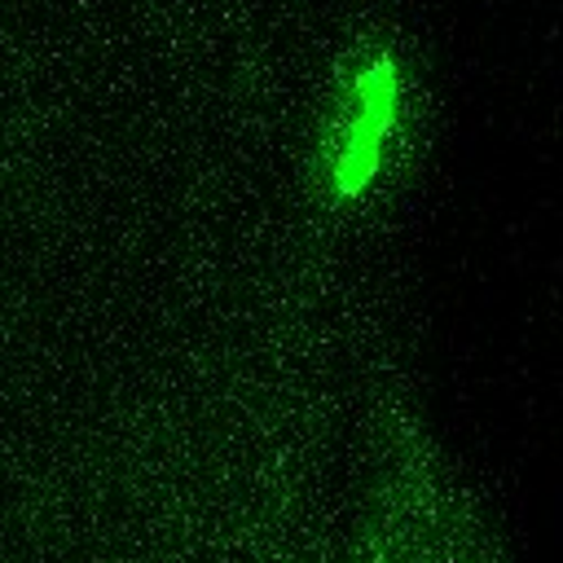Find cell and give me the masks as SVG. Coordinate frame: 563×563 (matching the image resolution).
Segmentation results:
<instances>
[{"instance_id": "obj_1", "label": "cell", "mask_w": 563, "mask_h": 563, "mask_svg": "<svg viewBox=\"0 0 563 563\" xmlns=\"http://www.w3.org/2000/svg\"><path fill=\"white\" fill-rule=\"evenodd\" d=\"M391 119H396V66L387 57H378L356 75V106L347 110V123L339 136V158H334L339 194L365 189V180L378 167Z\"/></svg>"}]
</instances>
